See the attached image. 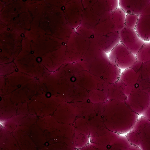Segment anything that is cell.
Instances as JSON below:
<instances>
[{"mask_svg":"<svg viewBox=\"0 0 150 150\" xmlns=\"http://www.w3.org/2000/svg\"><path fill=\"white\" fill-rule=\"evenodd\" d=\"M141 15H146L150 16V3L145 8Z\"/></svg>","mask_w":150,"mask_h":150,"instance_id":"cell-10","label":"cell"},{"mask_svg":"<svg viewBox=\"0 0 150 150\" xmlns=\"http://www.w3.org/2000/svg\"><path fill=\"white\" fill-rule=\"evenodd\" d=\"M142 63H143L137 60L130 67L139 76L141 73Z\"/></svg>","mask_w":150,"mask_h":150,"instance_id":"cell-9","label":"cell"},{"mask_svg":"<svg viewBox=\"0 0 150 150\" xmlns=\"http://www.w3.org/2000/svg\"><path fill=\"white\" fill-rule=\"evenodd\" d=\"M137 60L142 63L150 60V42H145L136 55Z\"/></svg>","mask_w":150,"mask_h":150,"instance_id":"cell-6","label":"cell"},{"mask_svg":"<svg viewBox=\"0 0 150 150\" xmlns=\"http://www.w3.org/2000/svg\"><path fill=\"white\" fill-rule=\"evenodd\" d=\"M135 30L143 40L145 42L150 41V16H139Z\"/></svg>","mask_w":150,"mask_h":150,"instance_id":"cell-3","label":"cell"},{"mask_svg":"<svg viewBox=\"0 0 150 150\" xmlns=\"http://www.w3.org/2000/svg\"><path fill=\"white\" fill-rule=\"evenodd\" d=\"M139 78L150 79V60L143 63Z\"/></svg>","mask_w":150,"mask_h":150,"instance_id":"cell-8","label":"cell"},{"mask_svg":"<svg viewBox=\"0 0 150 150\" xmlns=\"http://www.w3.org/2000/svg\"><path fill=\"white\" fill-rule=\"evenodd\" d=\"M139 76V75L130 67L125 69L122 75L123 80L131 90L135 87Z\"/></svg>","mask_w":150,"mask_h":150,"instance_id":"cell-5","label":"cell"},{"mask_svg":"<svg viewBox=\"0 0 150 150\" xmlns=\"http://www.w3.org/2000/svg\"><path fill=\"white\" fill-rule=\"evenodd\" d=\"M121 8L126 14L140 15L150 0H120Z\"/></svg>","mask_w":150,"mask_h":150,"instance_id":"cell-2","label":"cell"},{"mask_svg":"<svg viewBox=\"0 0 150 150\" xmlns=\"http://www.w3.org/2000/svg\"><path fill=\"white\" fill-rule=\"evenodd\" d=\"M139 16L134 14H126L125 21V26L130 29H135Z\"/></svg>","mask_w":150,"mask_h":150,"instance_id":"cell-7","label":"cell"},{"mask_svg":"<svg viewBox=\"0 0 150 150\" xmlns=\"http://www.w3.org/2000/svg\"><path fill=\"white\" fill-rule=\"evenodd\" d=\"M0 124H1V127H3L4 126V121H1V122H0Z\"/></svg>","mask_w":150,"mask_h":150,"instance_id":"cell-11","label":"cell"},{"mask_svg":"<svg viewBox=\"0 0 150 150\" xmlns=\"http://www.w3.org/2000/svg\"><path fill=\"white\" fill-rule=\"evenodd\" d=\"M120 33L122 44L136 55L145 41L139 36L135 29L125 26L122 28Z\"/></svg>","mask_w":150,"mask_h":150,"instance_id":"cell-1","label":"cell"},{"mask_svg":"<svg viewBox=\"0 0 150 150\" xmlns=\"http://www.w3.org/2000/svg\"><path fill=\"white\" fill-rule=\"evenodd\" d=\"M120 46L119 65L123 69L130 68L137 61L136 56L123 44H120Z\"/></svg>","mask_w":150,"mask_h":150,"instance_id":"cell-4","label":"cell"}]
</instances>
